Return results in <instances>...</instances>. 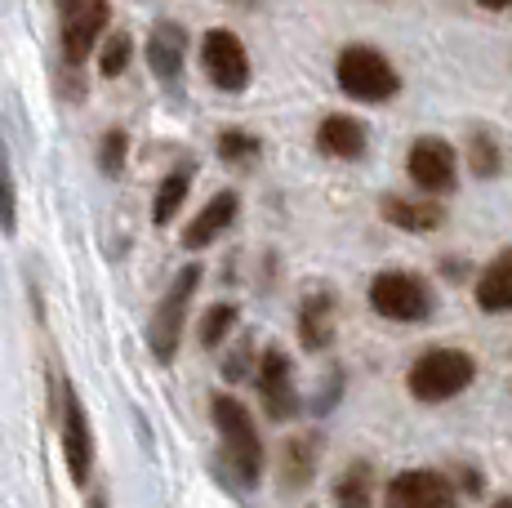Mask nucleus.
Segmentation results:
<instances>
[{
    "label": "nucleus",
    "instance_id": "1",
    "mask_svg": "<svg viewBox=\"0 0 512 508\" xmlns=\"http://www.w3.org/2000/svg\"><path fill=\"white\" fill-rule=\"evenodd\" d=\"M210 410H214V428H219L223 455H228L236 482H241V486H259L263 464H268V451H263L259 428H254V415L236 402L232 393H214Z\"/></svg>",
    "mask_w": 512,
    "mask_h": 508
},
{
    "label": "nucleus",
    "instance_id": "2",
    "mask_svg": "<svg viewBox=\"0 0 512 508\" xmlns=\"http://www.w3.org/2000/svg\"><path fill=\"white\" fill-rule=\"evenodd\" d=\"M334 81L357 103H388V99H397V90H401L397 67L388 63L383 50H374V45H343L339 58H334Z\"/></svg>",
    "mask_w": 512,
    "mask_h": 508
},
{
    "label": "nucleus",
    "instance_id": "3",
    "mask_svg": "<svg viewBox=\"0 0 512 508\" xmlns=\"http://www.w3.org/2000/svg\"><path fill=\"white\" fill-rule=\"evenodd\" d=\"M477 379V361H472L464 348H428L406 375V388L415 402H450Z\"/></svg>",
    "mask_w": 512,
    "mask_h": 508
},
{
    "label": "nucleus",
    "instance_id": "4",
    "mask_svg": "<svg viewBox=\"0 0 512 508\" xmlns=\"http://www.w3.org/2000/svg\"><path fill=\"white\" fill-rule=\"evenodd\" d=\"M196 290H201V263H187V268H179V277L170 281V290L161 295L152 321H147V348H152V357L165 361V366L179 357V339H183L187 308H192Z\"/></svg>",
    "mask_w": 512,
    "mask_h": 508
},
{
    "label": "nucleus",
    "instance_id": "5",
    "mask_svg": "<svg viewBox=\"0 0 512 508\" xmlns=\"http://www.w3.org/2000/svg\"><path fill=\"white\" fill-rule=\"evenodd\" d=\"M201 63L205 76L214 81V90L223 94H241L250 85V54H245V41L228 27H210L201 36Z\"/></svg>",
    "mask_w": 512,
    "mask_h": 508
},
{
    "label": "nucleus",
    "instance_id": "6",
    "mask_svg": "<svg viewBox=\"0 0 512 508\" xmlns=\"http://www.w3.org/2000/svg\"><path fill=\"white\" fill-rule=\"evenodd\" d=\"M370 308L388 321H423L432 312V295L419 277L410 272H379L370 281Z\"/></svg>",
    "mask_w": 512,
    "mask_h": 508
},
{
    "label": "nucleus",
    "instance_id": "7",
    "mask_svg": "<svg viewBox=\"0 0 512 508\" xmlns=\"http://www.w3.org/2000/svg\"><path fill=\"white\" fill-rule=\"evenodd\" d=\"M406 174L415 179V188L428 192V197H446V192H455V183H459V156L446 139L423 134V139H415L406 152Z\"/></svg>",
    "mask_w": 512,
    "mask_h": 508
},
{
    "label": "nucleus",
    "instance_id": "8",
    "mask_svg": "<svg viewBox=\"0 0 512 508\" xmlns=\"http://www.w3.org/2000/svg\"><path fill=\"white\" fill-rule=\"evenodd\" d=\"M58 437H63V459H67V473H72L76 486L90 482L94 473V433H90V419H85V406L76 397L72 384H63V410H58Z\"/></svg>",
    "mask_w": 512,
    "mask_h": 508
},
{
    "label": "nucleus",
    "instance_id": "9",
    "mask_svg": "<svg viewBox=\"0 0 512 508\" xmlns=\"http://www.w3.org/2000/svg\"><path fill=\"white\" fill-rule=\"evenodd\" d=\"M254 384H259V402L268 410V419H285L299 415V388H294V366L281 348H263L259 370H254Z\"/></svg>",
    "mask_w": 512,
    "mask_h": 508
},
{
    "label": "nucleus",
    "instance_id": "10",
    "mask_svg": "<svg viewBox=\"0 0 512 508\" xmlns=\"http://www.w3.org/2000/svg\"><path fill=\"white\" fill-rule=\"evenodd\" d=\"M388 508H455V482L437 468H406L388 482Z\"/></svg>",
    "mask_w": 512,
    "mask_h": 508
},
{
    "label": "nucleus",
    "instance_id": "11",
    "mask_svg": "<svg viewBox=\"0 0 512 508\" xmlns=\"http://www.w3.org/2000/svg\"><path fill=\"white\" fill-rule=\"evenodd\" d=\"M107 18H112L107 0H81L76 9H67V18H63V58L67 63H85V58L94 54L98 36L107 32Z\"/></svg>",
    "mask_w": 512,
    "mask_h": 508
},
{
    "label": "nucleus",
    "instance_id": "12",
    "mask_svg": "<svg viewBox=\"0 0 512 508\" xmlns=\"http://www.w3.org/2000/svg\"><path fill=\"white\" fill-rule=\"evenodd\" d=\"M236 214H241V197L236 192H214L210 205H205L201 214H196L192 223H187V232H183V250H205L210 241H219L223 232L236 223Z\"/></svg>",
    "mask_w": 512,
    "mask_h": 508
},
{
    "label": "nucleus",
    "instance_id": "13",
    "mask_svg": "<svg viewBox=\"0 0 512 508\" xmlns=\"http://www.w3.org/2000/svg\"><path fill=\"white\" fill-rule=\"evenodd\" d=\"M330 339H334V295L326 286H317L299 304V344L308 353H321V348H330Z\"/></svg>",
    "mask_w": 512,
    "mask_h": 508
},
{
    "label": "nucleus",
    "instance_id": "14",
    "mask_svg": "<svg viewBox=\"0 0 512 508\" xmlns=\"http://www.w3.org/2000/svg\"><path fill=\"white\" fill-rule=\"evenodd\" d=\"M317 148L334 156V161H357V156L366 152V121L343 116V112L326 116V121L317 125Z\"/></svg>",
    "mask_w": 512,
    "mask_h": 508
},
{
    "label": "nucleus",
    "instance_id": "15",
    "mask_svg": "<svg viewBox=\"0 0 512 508\" xmlns=\"http://www.w3.org/2000/svg\"><path fill=\"white\" fill-rule=\"evenodd\" d=\"M183 54H187V32L179 23H156L147 36V67L161 81H179L183 72Z\"/></svg>",
    "mask_w": 512,
    "mask_h": 508
},
{
    "label": "nucleus",
    "instance_id": "16",
    "mask_svg": "<svg viewBox=\"0 0 512 508\" xmlns=\"http://www.w3.org/2000/svg\"><path fill=\"white\" fill-rule=\"evenodd\" d=\"M383 219L401 232H432L446 223V205L432 197H383Z\"/></svg>",
    "mask_w": 512,
    "mask_h": 508
},
{
    "label": "nucleus",
    "instance_id": "17",
    "mask_svg": "<svg viewBox=\"0 0 512 508\" xmlns=\"http://www.w3.org/2000/svg\"><path fill=\"white\" fill-rule=\"evenodd\" d=\"M477 308L481 312H512V250H499L477 277Z\"/></svg>",
    "mask_w": 512,
    "mask_h": 508
},
{
    "label": "nucleus",
    "instance_id": "18",
    "mask_svg": "<svg viewBox=\"0 0 512 508\" xmlns=\"http://www.w3.org/2000/svg\"><path fill=\"white\" fill-rule=\"evenodd\" d=\"M317 451H321L317 437H290V442L281 446V477H285V491H299V486L308 482L312 468H317Z\"/></svg>",
    "mask_w": 512,
    "mask_h": 508
},
{
    "label": "nucleus",
    "instance_id": "19",
    "mask_svg": "<svg viewBox=\"0 0 512 508\" xmlns=\"http://www.w3.org/2000/svg\"><path fill=\"white\" fill-rule=\"evenodd\" d=\"M187 192H192V170H187V165L183 170H174V174H165L161 188H156V197H152V223L156 228H165V223L183 210Z\"/></svg>",
    "mask_w": 512,
    "mask_h": 508
},
{
    "label": "nucleus",
    "instance_id": "20",
    "mask_svg": "<svg viewBox=\"0 0 512 508\" xmlns=\"http://www.w3.org/2000/svg\"><path fill=\"white\" fill-rule=\"evenodd\" d=\"M374 504V473L370 464L343 468V477L334 482V508H370Z\"/></svg>",
    "mask_w": 512,
    "mask_h": 508
},
{
    "label": "nucleus",
    "instance_id": "21",
    "mask_svg": "<svg viewBox=\"0 0 512 508\" xmlns=\"http://www.w3.org/2000/svg\"><path fill=\"white\" fill-rule=\"evenodd\" d=\"M468 165L477 179H495L504 170V152H499V139L486 130H472L468 134Z\"/></svg>",
    "mask_w": 512,
    "mask_h": 508
},
{
    "label": "nucleus",
    "instance_id": "22",
    "mask_svg": "<svg viewBox=\"0 0 512 508\" xmlns=\"http://www.w3.org/2000/svg\"><path fill=\"white\" fill-rule=\"evenodd\" d=\"M236 321H241V308L236 304H210L201 312V330H196V335H201V348H219L236 330Z\"/></svg>",
    "mask_w": 512,
    "mask_h": 508
},
{
    "label": "nucleus",
    "instance_id": "23",
    "mask_svg": "<svg viewBox=\"0 0 512 508\" xmlns=\"http://www.w3.org/2000/svg\"><path fill=\"white\" fill-rule=\"evenodd\" d=\"M0 232H5V237L18 232V183H14V165H9L5 139H0Z\"/></svg>",
    "mask_w": 512,
    "mask_h": 508
},
{
    "label": "nucleus",
    "instance_id": "24",
    "mask_svg": "<svg viewBox=\"0 0 512 508\" xmlns=\"http://www.w3.org/2000/svg\"><path fill=\"white\" fill-rule=\"evenodd\" d=\"M125 161H130V134H125L121 125H112V130L98 139V170H103L107 179H116V174L125 170Z\"/></svg>",
    "mask_w": 512,
    "mask_h": 508
},
{
    "label": "nucleus",
    "instance_id": "25",
    "mask_svg": "<svg viewBox=\"0 0 512 508\" xmlns=\"http://www.w3.org/2000/svg\"><path fill=\"white\" fill-rule=\"evenodd\" d=\"M130 58H134V41H130V32H112L103 41V50H98V76H107V81H116V76L130 67Z\"/></svg>",
    "mask_w": 512,
    "mask_h": 508
},
{
    "label": "nucleus",
    "instance_id": "26",
    "mask_svg": "<svg viewBox=\"0 0 512 508\" xmlns=\"http://www.w3.org/2000/svg\"><path fill=\"white\" fill-rule=\"evenodd\" d=\"M214 148H219V161L245 165V161H254V156L263 152V139H259V134H245V130H223Z\"/></svg>",
    "mask_w": 512,
    "mask_h": 508
},
{
    "label": "nucleus",
    "instance_id": "27",
    "mask_svg": "<svg viewBox=\"0 0 512 508\" xmlns=\"http://www.w3.org/2000/svg\"><path fill=\"white\" fill-rule=\"evenodd\" d=\"M477 5H481V9H508L512 0H477Z\"/></svg>",
    "mask_w": 512,
    "mask_h": 508
},
{
    "label": "nucleus",
    "instance_id": "28",
    "mask_svg": "<svg viewBox=\"0 0 512 508\" xmlns=\"http://www.w3.org/2000/svg\"><path fill=\"white\" fill-rule=\"evenodd\" d=\"M54 5L63 9V14H67V9H76V5H81V0H54Z\"/></svg>",
    "mask_w": 512,
    "mask_h": 508
},
{
    "label": "nucleus",
    "instance_id": "29",
    "mask_svg": "<svg viewBox=\"0 0 512 508\" xmlns=\"http://www.w3.org/2000/svg\"><path fill=\"white\" fill-rule=\"evenodd\" d=\"M495 508H512V500H495Z\"/></svg>",
    "mask_w": 512,
    "mask_h": 508
}]
</instances>
